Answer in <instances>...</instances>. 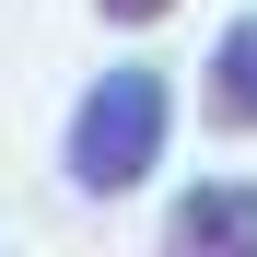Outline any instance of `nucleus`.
<instances>
[{
    "mask_svg": "<svg viewBox=\"0 0 257 257\" xmlns=\"http://www.w3.org/2000/svg\"><path fill=\"white\" fill-rule=\"evenodd\" d=\"M176 152V82H164L152 59H117L70 94L59 117V187L70 199H128L152 187V164Z\"/></svg>",
    "mask_w": 257,
    "mask_h": 257,
    "instance_id": "f257e3e1",
    "label": "nucleus"
},
{
    "mask_svg": "<svg viewBox=\"0 0 257 257\" xmlns=\"http://www.w3.org/2000/svg\"><path fill=\"white\" fill-rule=\"evenodd\" d=\"M187 0H94V24H117V35H152V24H176Z\"/></svg>",
    "mask_w": 257,
    "mask_h": 257,
    "instance_id": "20e7f679",
    "label": "nucleus"
},
{
    "mask_svg": "<svg viewBox=\"0 0 257 257\" xmlns=\"http://www.w3.org/2000/svg\"><path fill=\"white\" fill-rule=\"evenodd\" d=\"M164 245L176 257H257V187L245 176H199L164 199Z\"/></svg>",
    "mask_w": 257,
    "mask_h": 257,
    "instance_id": "f03ea898",
    "label": "nucleus"
},
{
    "mask_svg": "<svg viewBox=\"0 0 257 257\" xmlns=\"http://www.w3.org/2000/svg\"><path fill=\"white\" fill-rule=\"evenodd\" d=\"M199 128L210 141H257V0L210 35V59H199Z\"/></svg>",
    "mask_w": 257,
    "mask_h": 257,
    "instance_id": "7ed1b4c3",
    "label": "nucleus"
}]
</instances>
